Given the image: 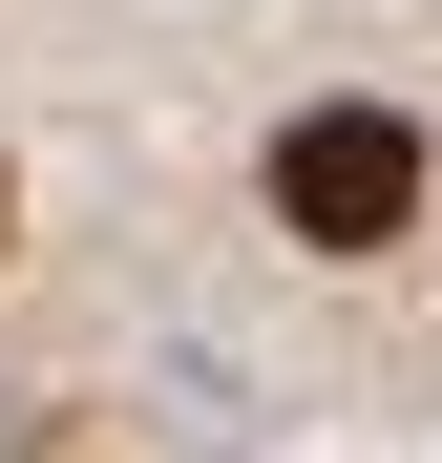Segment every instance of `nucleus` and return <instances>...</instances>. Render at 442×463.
I'll list each match as a JSON object with an SVG mask.
<instances>
[{"label":"nucleus","instance_id":"nucleus-1","mask_svg":"<svg viewBox=\"0 0 442 463\" xmlns=\"http://www.w3.org/2000/svg\"><path fill=\"white\" fill-rule=\"evenodd\" d=\"M274 211L316 232V253H400V211H421V127L400 106H316L274 147Z\"/></svg>","mask_w":442,"mask_h":463}]
</instances>
